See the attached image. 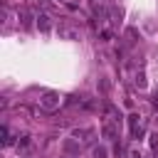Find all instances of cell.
<instances>
[{
	"label": "cell",
	"instance_id": "6da1fadb",
	"mask_svg": "<svg viewBox=\"0 0 158 158\" xmlns=\"http://www.w3.org/2000/svg\"><path fill=\"white\" fill-rule=\"evenodd\" d=\"M57 104V96L54 94H44V99H42V106H47V109H52Z\"/></svg>",
	"mask_w": 158,
	"mask_h": 158
},
{
	"label": "cell",
	"instance_id": "7a4b0ae2",
	"mask_svg": "<svg viewBox=\"0 0 158 158\" xmlns=\"http://www.w3.org/2000/svg\"><path fill=\"white\" fill-rule=\"evenodd\" d=\"M37 25H40L42 30H47V27H49V17H47V15H40V17H37Z\"/></svg>",
	"mask_w": 158,
	"mask_h": 158
}]
</instances>
